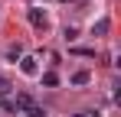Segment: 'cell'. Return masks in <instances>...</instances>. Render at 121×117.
Wrapping results in <instances>:
<instances>
[{
  "instance_id": "1",
  "label": "cell",
  "mask_w": 121,
  "mask_h": 117,
  "mask_svg": "<svg viewBox=\"0 0 121 117\" xmlns=\"http://www.w3.org/2000/svg\"><path fill=\"white\" fill-rule=\"evenodd\" d=\"M20 72H23V75H36V72H39L36 58H33V55H20Z\"/></svg>"
},
{
  "instance_id": "2",
  "label": "cell",
  "mask_w": 121,
  "mask_h": 117,
  "mask_svg": "<svg viewBox=\"0 0 121 117\" xmlns=\"http://www.w3.org/2000/svg\"><path fill=\"white\" fill-rule=\"evenodd\" d=\"M26 16H30V23H33V26H36V29H46V13H43L39 7H33V10H30V13H26Z\"/></svg>"
},
{
  "instance_id": "3",
  "label": "cell",
  "mask_w": 121,
  "mask_h": 117,
  "mask_svg": "<svg viewBox=\"0 0 121 117\" xmlns=\"http://www.w3.org/2000/svg\"><path fill=\"white\" fill-rule=\"evenodd\" d=\"M108 26H111L108 20H98V23L92 26V33H95V36H105V33H108Z\"/></svg>"
},
{
  "instance_id": "4",
  "label": "cell",
  "mask_w": 121,
  "mask_h": 117,
  "mask_svg": "<svg viewBox=\"0 0 121 117\" xmlns=\"http://www.w3.org/2000/svg\"><path fill=\"white\" fill-rule=\"evenodd\" d=\"M43 85H46V88H56V85H59V75H56V72H46V75H43Z\"/></svg>"
},
{
  "instance_id": "5",
  "label": "cell",
  "mask_w": 121,
  "mask_h": 117,
  "mask_svg": "<svg viewBox=\"0 0 121 117\" xmlns=\"http://www.w3.org/2000/svg\"><path fill=\"white\" fill-rule=\"evenodd\" d=\"M85 81H88V72H85V68H82V72H75V75H72V85H85Z\"/></svg>"
},
{
  "instance_id": "6",
  "label": "cell",
  "mask_w": 121,
  "mask_h": 117,
  "mask_svg": "<svg viewBox=\"0 0 121 117\" xmlns=\"http://www.w3.org/2000/svg\"><path fill=\"white\" fill-rule=\"evenodd\" d=\"M26 117H46V111H43V107H36V104H33V107H26Z\"/></svg>"
},
{
  "instance_id": "7",
  "label": "cell",
  "mask_w": 121,
  "mask_h": 117,
  "mask_svg": "<svg viewBox=\"0 0 121 117\" xmlns=\"http://www.w3.org/2000/svg\"><path fill=\"white\" fill-rule=\"evenodd\" d=\"M3 94H10V81H7V78H0V98Z\"/></svg>"
},
{
  "instance_id": "8",
  "label": "cell",
  "mask_w": 121,
  "mask_h": 117,
  "mask_svg": "<svg viewBox=\"0 0 121 117\" xmlns=\"http://www.w3.org/2000/svg\"><path fill=\"white\" fill-rule=\"evenodd\" d=\"M75 117H85V114H75Z\"/></svg>"
},
{
  "instance_id": "9",
  "label": "cell",
  "mask_w": 121,
  "mask_h": 117,
  "mask_svg": "<svg viewBox=\"0 0 121 117\" xmlns=\"http://www.w3.org/2000/svg\"><path fill=\"white\" fill-rule=\"evenodd\" d=\"M69 3H72V0H69Z\"/></svg>"
}]
</instances>
